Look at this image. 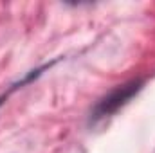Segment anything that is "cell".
<instances>
[{
  "mask_svg": "<svg viewBox=\"0 0 155 153\" xmlns=\"http://www.w3.org/2000/svg\"><path fill=\"white\" fill-rule=\"evenodd\" d=\"M139 88H141V81H132L128 85H123V86L116 88L103 101H99V105L94 110V115L96 117H107V115H110L112 112H116L119 106H123Z\"/></svg>",
  "mask_w": 155,
  "mask_h": 153,
  "instance_id": "obj_1",
  "label": "cell"
}]
</instances>
